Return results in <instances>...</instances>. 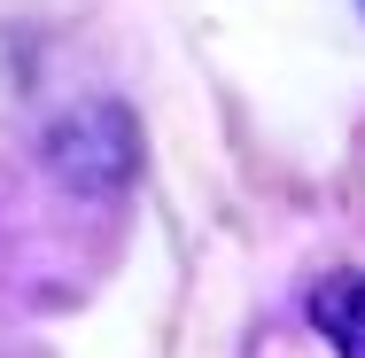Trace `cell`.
Returning a JSON list of instances; mask_svg holds the SVG:
<instances>
[{
	"instance_id": "obj_1",
	"label": "cell",
	"mask_w": 365,
	"mask_h": 358,
	"mask_svg": "<svg viewBox=\"0 0 365 358\" xmlns=\"http://www.w3.org/2000/svg\"><path fill=\"white\" fill-rule=\"evenodd\" d=\"M311 319L342 358H365V281H327L311 296Z\"/></svg>"
}]
</instances>
